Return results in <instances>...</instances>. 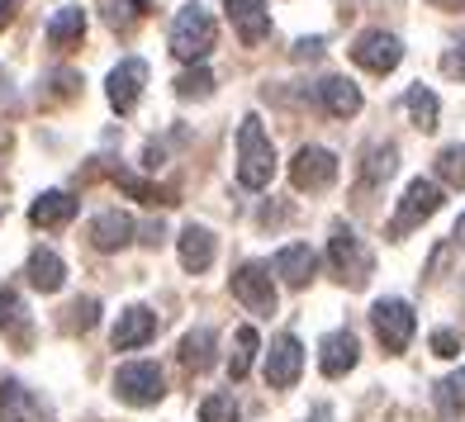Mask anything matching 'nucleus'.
<instances>
[{
  "label": "nucleus",
  "mask_w": 465,
  "mask_h": 422,
  "mask_svg": "<svg viewBox=\"0 0 465 422\" xmlns=\"http://www.w3.org/2000/svg\"><path fill=\"white\" fill-rule=\"evenodd\" d=\"M181 366L204 375L209 366H214V328H195L181 337Z\"/></svg>",
  "instance_id": "b1692460"
},
{
  "label": "nucleus",
  "mask_w": 465,
  "mask_h": 422,
  "mask_svg": "<svg viewBox=\"0 0 465 422\" xmlns=\"http://www.w3.org/2000/svg\"><path fill=\"white\" fill-rule=\"evenodd\" d=\"M271 270L285 280V285H294V290H304L309 280H313V270H319V257H313V247H304V242H290V247H281L276 251V261H271Z\"/></svg>",
  "instance_id": "dca6fc26"
},
{
  "label": "nucleus",
  "mask_w": 465,
  "mask_h": 422,
  "mask_svg": "<svg viewBox=\"0 0 465 422\" xmlns=\"http://www.w3.org/2000/svg\"><path fill=\"white\" fill-rule=\"evenodd\" d=\"M257 347H262L257 328L242 323V328H238V337H232V356H228V375H232V379H242V375L252 370V356H257Z\"/></svg>",
  "instance_id": "393cba45"
},
{
  "label": "nucleus",
  "mask_w": 465,
  "mask_h": 422,
  "mask_svg": "<svg viewBox=\"0 0 465 422\" xmlns=\"http://www.w3.org/2000/svg\"><path fill=\"white\" fill-rule=\"evenodd\" d=\"M432 356H441V361H451V356H460V332H451V328L432 332Z\"/></svg>",
  "instance_id": "f704fd0d"
},
{
  "label": "nucleus",
  "mask_w": 465,
  "mask_h": 422,
  "mask_svg": "<svg viewBox=\"0 0 465 422\" xmlns=\"http://www.w3.org/2000/svg\"><path fill=\"white\" fill-rule=\"evenodd\" d=\"M114 394H119L129 408H147V404H157V398L166 394V375H162V366H153V361L119 366V375H114Z\"/></svg>",
  "instance_id": "423d86ee"
},
{
  "label": "nucleus",
  "mask_w": 465,
  "mask_h": 422,
  "mask_svg": "<svg viewBox=\"0 0 465 422\" xmlns=\"http://www.w3.org/2000/svg\"><path fill=\"white\" fill-rule=\"evenodd\" d=\"M214 38H219L214 15H209L200 0H190V5L176 10V19H172V53L181 62H204L209 48H214Z\"/></svg>",
  "instance_id": "f03ea898"
},
{
  "label": "nucleus",
  "mask_w": 465,
  "mask_h": 422,
  "mask_svg": "<svg viewBox=\"0 0 465 422\" xmlns=\"http://www.w3.org/2000/svg\"><path fill=\"white\" fill-rule=\"evenodd\" d=\"M437 176L447 185H456V190H465V142L441 147V152H437Z\"/></svg>",
  "instance_id": "bb28decb"
},
{
  "label": "nucleus",
  "mask_w": 465,
  "mask_h": 422,
  "mask_svg": "<svg viewBox=\"0 0 465 422\" xmlns=\"http://www.w3.org/2000/svg\"><path fill=\"white\" fill-rule=\"evenodd\" d=\"M176 95L181 100H204V95H214V76H209V67H190L176 76Z\"/></svg>",
  "instance_id": "c85d7f7f"
},
{
  "label": "nucleus",
  "mask_w": 465,
  "mask_h": 422,
  "mask_svg": "<svg viewBox=\"0 0 465 422\" xmlns=\"http://www.w3.org/2000/svg\"><path fill=\"white\" fill-rule=\"evenodd\" d=\"M81 34H86V10H81V5H62V10L48 19V44L62 48V53L76 48Z\"/></svg>",
  "instance_id": "5701e85b"
},
{
  "label": "nucleus",
  "mask_w": 465,
  "mask_h": 422,
  "mask_svg": "<svg viewBox=\"0 0 465 422\" xmlns=\"http://www.w3.org/2000/svg\"><path fill=\"white\" fill-rule=\"evenodd\" d=\"M232 299L247 304V313L271 319L276 313V285H271V266L266 261H242L232 270Z\"/></svg>",
  "instance_id": "20e7f679"
},
{
  "label": "nucleus",
  "mask_w": 465,
  "mask_h": 422,
  "mask_svg": "<svg viewBox=\"0 0 465 422\" xmlns=\"http://www.w3.org/2000/svg\"><path fill=\"white\" fill-rule=\"evenodd\" d=\"M394 157H399V152H394L390 142H385V147H371V157H366V166H361V176H366L371 185H375V181H385V176L394 172Z\"/></svg>",
  "instance_id": "2f4dec72"
},
{
  "label": "nucleus",
  "mask_w": 465,
  "mask_h": 422,
  "mask_svg": "<svg viewBox=\"0 0 465 422\" xmlns=\"http://www.w3.org/2000/svg\"><path fill=\"white\" fill-rule=\"evenodd\" d=\"M157 337V313L147 309V304H134V309H124L119 313V323H114V351H134V347H147Z\"/></svg>",
  "instance_id": "ddd939ff"
},
{
  "label": "nucleus",
  "mask_w": 465,
  "mask_h": 422,
  "mask_svg": "<svg viewBox=\"0 0 465 422\" xmlns=\"http://www.w3.org/2000/svg\"><path fill=\"white\" fill-rule=\"evenodd\" d=\"M328 266H332V276L342 280L347 290H361L366 280H371V251H366V242L351 233L347 223H337L332 228V238H328Z\"/></svg>",
  "instance_id": "7ed1b4c3"
},
{
  "label": "nucleus",
  "mask_w": 465,
  "mask_h": 422,
  "mask_svg": "<svg viewBox=\"0 0 465 422\" xmlns=\"http://www.w3.org/2000/svg\"><path fill=\"white\" fill-rule=\"evenodd\" d=\"M10 19H15V0H0V29H5Z\"/></svg>",
  "instance_id": "4c0bfd02"
},
{
  "label": "nucleus",
  "mask_w": 465,
  "mask_h": 422,
  "mask_svg": "<svg viewBox=\"0 0 465 422\" xmlns=\"http://www.w3.org/2000/svg\"><path fill=\"white\" fill-rule=\"evenodd\" d=\"M428 5H437V10H465V0H428Z\"/></svg>",
  "instance_id": "58836bf2"
},
{
  "label": "nucleus",
  "mask_w": 465,
  "mask_h": 422,
  "mask_svg": "<svg viewBox=\"0 0 465 422\" xmlns=\"http://www.w3.org/2000/svg\"><path fill=\"white\" fill-rule=\"evenodd\" d=\"M25 276L34 290H44V294H57L62 285H67V266H62V257L53 247H34L29 251V266H25Z\"/></svg>",
  "instance_id": "a211bd4d"
},
{
  "label": "nucleus",
  "mask_w": 465,
  "mask_h": 422,
  "mask_svg": "<svg viewBox=\"0 0 465 422\" xmlns=\"http://www.w3.org/2000/svg\"><path fill=\"white\" fill-rule=\"evenodd\" d=\"M441 209V185L437 181H409V190H404V200H399V214H394V223H390V238H404V233H413L418 223H428L432 214Z\"/></svg>",
  "instance_id": "0eeeda50"
},
{
  "label": "nucleus",
  "mask_w": 465,
  "mask_h": 422,
  "mask_svg": "<svg viewBox=\"0 0 465 422\" xmlns=\"http://www.w3.org/2000/svg\"><path fill=\"white\" fill-rule=\"evenodd\" d=\"M337 181V157L328 147H300L290 162V185L294 190H328Z\"/></svg>",
  "instance_id": "1a4fd4ad"
},
{
  "label": "nucleus",
  "mask_w": 465,
  "mask_h": 422,
  "mask_svg": "<svg viewBox=\"0 0 465 422\" xmlns=\"http://www.w3.org/2000/svg\"><path fill=\"white\" fill-rule=\"evenodd\" d=\"M0 422H53V417L19 379H0Z\"/></svg>",
  "instance_id": "2eb2a0df"
},
{
  "label": "nucleus",
  "mask_w": 465,
  "mask_h": 422,
  "mask_svg": "<svg viewBox=\"0 0 465 422\" xmlns=\"http://www.w3.org/2000/svg\"><path fill=\"white\" fill-rule=\"evenodd\" d=\"M437 408L447 413V417L465 413V366H460L456 375H447V379L437 385Z\"/></svg>",
  "instance_id": "cd10ccee"
},
{
  "label": "nucleus",
  "mask_w": 465,
  "mask_h": 422,
  "mask_svg": "<svg viewBox=\"0 0 465 422\" xmlns=\"http://www.w3.org/2000/svg\"><path fill=\"white\" fill-rule=\"evenodd\" d=\"M209 261H214V233L200 223H190L181 233V266L190 276H200V270H209Z\"/></svg>",
  "instance_id": "aec40b11"
},
{
  "label": "nucleus",
  "mask_w": 465,
  "mask_h": 422,
  "mask_svg": "<svg viewBox=\"0 0 465 422\" xmlns=\"http://www.w3.org/2000/svg\"><path fill=\"white\" fill-rule=\"evenodd\" d=\"M356 361H361V342H356V332L337 328V332H328L319 342V370L328 379H342L347 370H356Z\"/></svg>",
  "instance_id": "9b49d317"
},
{
  "label": "nucleus",
  "mask_w": 465,
  "mask_h": 422,
  "mask_svg": "<svg viewBox=\"0 0 465 422\" xmlns=\"http://www.w3.org/2000/svg\"><path fill=\"white\" fill-rule=\"evenodd\" d=\"M200 422H238V404H232V394H209L200 404Z\"/></svg>",
  "instance_id": "7c9ffc66"
},
{
  "label": "nucleus",
  "mask_w": 465,
  "mask_h": 422,
  "mask_svg": "<svg viewBox=\"0 0 465 422\" xmlns=\"http://www.w3.org/2000/svg\"><path fill=\"white\" fill-rule=\"evenodd\" d=\"M399 57H404V44H399L394 34H385V29H366L351 44V62H356V67H366L371 76H390L399 67Z\"/></svg>",
  "instance_id": "6e6552de"
},
{
  "label": "nucleus",
  "mask_w": 465,
  "mask_h": 422,
  "mask_svg": "<svg viewBox=\"0 0 465 422\" xmlns=\"http://www.w3.org/2000/svg\"><path fill=\"white\" fill-rule=\"evenodd\" d=\"M0 81H5V72H0Z\"/></svg>",
  "instance_id": "a19ab883"
},
{
  "label": "nucleus",
  "mask_w": 465,
  "mask_h": 422,
  "mask_svg": "<svg viewBox=\"0 0 465 422\" xmlns=\"http://www.w3.org/2000/svg\"><path fill=\"white\" fill-rule=\"evenodd\" d=\"M67 313H72V319H67V328H81V332H91V328H95V313H100V304H95V299H76V304H72Z\"/></svg>",
  "instance_id": "72a5a7b5"
},
{
  "label": "nucleus",
  "mask_w": 465,
  "mask_h": 422,
  "mask_svg": "<svg viewBox=\"0 0 465 422\" xmlns=\"http://www.w3.org/2000/svg\"><path fill=\"white\" fill-rule=\"evenodd\" d=\"M319 48H323L319 38H304V44H300V57H319Z\"/></svg>",
  "instance_id": "e433bc0d"
},
{
  "label": "nucleus",
  "mask_w": 465,
  "mask_h": 422,
  "mask_svg": "<svg viewBox=\"0 0 465 422\" xmlns=\"http://www.w3.org/2000/svg\"><path fill=\"white\" fill-rule=\"evenodd\" d=\"M29 219H34L38 228H62V223H72V219H76V200L67 195V190H48V195H38V200H34Z\"/></svg>",
  "instance_id": "4be33fe9"
},
{
  "label": "nucleus",
  "mask_w": 465,
  "mask_h": 422,
  "mask_svg": "<svg viewBox=\"0 0 465 422\" xmlns=\"http://www.w3.org/2000/svg\"><path fill=\"white\" fill-rule=\"evenodd\" d=\"M143 15H147V0H114V5H110V25L129 29L134 19H143Z\"/></svg>",
  "instance_id": "473e14b6"
},
{
  "label": "nucleus",
  "mask_w": 465,
  "mask_h": 422,
  "mask_svg": "<svg viewBox=\"0 0 465 422\" xmlns=\"http://www.w3.org/2000/svg\"><path fill=\"white\" fill-rule=\"evenodd\" d=\"M404 104H409V114H413V123H418L422 133H432V129H437V95H432L428 86H409Z\"/></svg>",
  "instance_id": "a878e982"
},
{
  "label": "nucleus",
  "mask_w": 465,
  "mask_h": 422,
  "mask_svg": "<svg viewBox=\"0 0 465 422\" xmlns=\"http://www.w3.org/2000/svg\"><path fill=\"white\" fill-rule=\"evenodd\" d=\"M0 332H5L19 351H25V347L34 342L29 313H25V304H19V294H15V290H0Z\"/></svg>",
  "instance_id": "412c9836"
},
{
  "label": "nucleus",
  "mask_w": 465,
  "mask_h": 422,
  "mask_svg": "<svg viewBox=\"0 0 465 422\" xmlns=\"http://www.w3.org/2000/svg\"><path fill=\"white\" fill-rule=\"evenodd\" d=\"M441 72H447V76H460L465 81V38H460V44L447 53V57H441Z\"/></svg>",
  "instance_id": "c9c22d12"
},
{
  "label": "nucleus",
  "mask_w": 465,
  "mask_h": 422,
  "mask_svg": "<svg viewBox=\"0 0 465 422\" xmlns=\"http://www.w3.org/2000/svg\"><path fill=\"white\" fill-rule=\"evenodd\" d=\"M134 219L124 214V209H104V214L91 223V242H95V251H119V247H129L134 242Z\"/></svg>",
  "instance_id": "f3484780"
},
{
  "label": "nucleus",
  "mask_w": 465,
  "mask_h": 422,
  "mask_svg": "<svg viewBox=\"0 0 465 422\" xmlns=\"http://www.w3.org/2000/svg\"><path fill=\"white\" fill-rule=\"evenodd\" d=\"M228 19H232V29H238V38L247 48H257L271 38V10H266V0H228Z\"/></svg>",
  "instance_id": "4468645a"
},
{
  "label": "nucleus",
  "mask_w": 465,
  "mask_h": 422,
  "mask_svg": "<svg viewBox=\"0 0 465 422\" xmlns=\"http://www.w3.org/2000/svg\"><path fill=\"white\" fill-rule=\"evenodd\" d=\"M114 181L129 190V195H138L143 204H172V190H162V185H147V181H138V176H129V172H114Z\"/></svg>",
  "instance_id": "c756f323"
},
{
  "label": "nucleus",
  "mask_w": 465,
  "mask_h": 422,
  "mask_svg": "<svg viewBox=\"0 0 465 422\" xmlns=\"http://www.w3.org/2000/svg\"><path fill=\"white\" fill-rule=\"evenodd\" d=\"M271 176H276V147H271L262 119L247 114L242 129H238V181L247 190H266Z\"/></svg>",
  "instance_id": "f257e3e1"
},
{
  "label": "nucleus",
  "mask_w": 465,
  "mask_h": 422,
  "mask_svg": "<svg viewBox=\"0 0 465 422\" xmlns=\"http://www.w3.org/2000/svg\"><path fill=\"white\" fill-rule=\"evenodd\" d=\"M319 100H323V110H328L332 119L361 114V91H356L347 76H323V81H319Z\"/></svg>",
  "instance_id": "6ab92c4d"
},
{
  "label": "nucleus",
  "mask_w": 465,
  "mask_h": 422,
  "mask_svg": "<svg viewBox=\"0 0 465 422\" xmlns=\"http://www.w3.org/2000/svg\"><path fill=\"white\" fill-rule=\"evenodd\" d=\"M143 86H147V62L143 57H124L119 67L110 72V104L119 114H129L138 104V95H143Z\"/></svg>",
  "instance_id": "f8f14e48"
},
{
  "label": "nucleus",
  "mask_w": 465,
  "mask_h": 422,
  "mask_svg": "<svg viewBox=\"0 0 465 422\" xmlns=\"http://www.w3.org/2000/svg\"><path fill=\"white\" fill-rule=\"evenodd\" d=\"M300 370H304V347H300V337H276L271 342V351H266V385L271 389H290L294 379H300Z\"/></svg>",
  "instance_id": "9d476101"
},
{
  "label": "nucleus",
  "mask_w": 465,
  "mask_h": 422,
  "mask_svg": "<svg viewBox=\"0 0 465 422\" xmlns=\"http://www.w3.org/2000/svg\"><path fill=\"white\" fill-rule=\"evenodd\" d=\"M371 323H375L380 347H385L390 356H399V351L413 342V332H418V313H413V304H404V299H380V304L371 309Z\"/></svg>",
  "instance_id": "39448f33"
},
{
  "label": "nucleus",
  "mask_w": 465,
  "mask_h": 422,
  "mask_svg": "<svg viewBox=\"0 0 465 422\" xmlns=\"http://www.w3.org/2000/svg\"><path fill=\"white\" fill-rule=\"evenodd\" d=\"M456 242H460V247H465V214H460V219H456Z\"/></svg>",
  "instance_id": "ea45409f"
}]
</instances>
